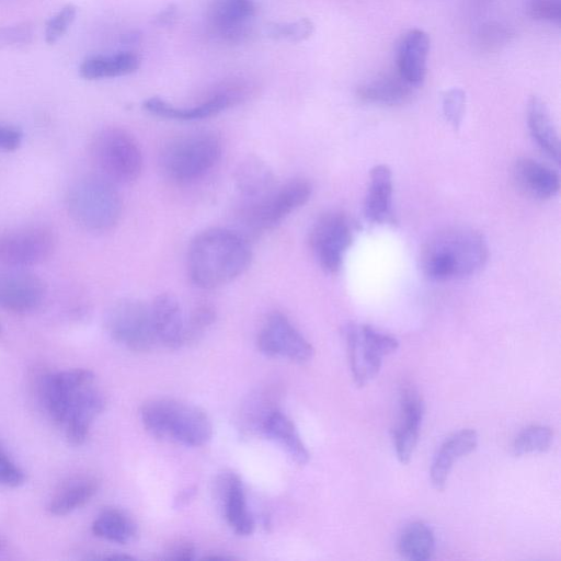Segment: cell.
<instances>
[{"label":"cell","mask_w":561,"mask_h":561,"mask_svg":"<svg viewBox=\"0 0 561 561\" xmlns=\"http://www.w3.org/2000/svg\"><path fill=\"white\" fill-rule=\"evenodd\" d=\"M95 377L83 368L51 373L45 380L42 401L50 419L64 427L68 442L83 444L93 420L104 410L105 399L94 386Z\"/></svg>","instance_id":"1"},{"label":"cell","mask_w":561,"mask_h":561,"mask_svg":"<svg viewBox=\"0 0 561 561\" xmlns=\"http://www.w3.org/2000/svg\"><path fill=\"white\" fill-rule=\"evenodd\" d=\"M251 260V249L244 237L231 229L210 228L196 234L190 243L187 274L199 288H217L239 277Z\"/></svg>","instance_id":"2"},{"label":"cell","mask_w":561,"mask_h":561,"mask_svg":"<svg viewBox=\"0 0 561 561\" xmlns=\"http://www.w3.org/2000/svg\"><path fill=\"white\" fill-rule=\"evenodd\" d=\"M488 257L489 248L483 234L471 228L453 227L425 242L420 266L430 280L448 282L478 273Z\"/></svg>","instance_id":"3"},{"label":"cell","mask_w":561,"mask_h":561,"mask_svg":"<svg viewBox=\"0 0 561 561\" xmlns=\"http://www.w3.org/2000/svg\"><path fill=\"white\" fill-rule=\"evenodd\" d=\"M140 419L154 437L198 447L213 436V424L201 408L174 399H152L142 404Z\"/></svg>","instance_id":"4"},{"label":"cell","mask_w":561,"mask_h":561,"mask_svg":"<svg viewBox=\"0 0 561 561\" xmlns=\"http://www.w3.org/2000/svg\"><path fill=\"white\" fill-rule=\"evenodd\" d=\"M67 209L81 228L104 232L118 222L122 199L114 183L99 174L87 175L71 185L67 195Z\"/></svg>","instance_id":"5"},{"label":"cell","mask_w":561,"mask_h":561,"mask_svg":"<svg viewBox=\"0 0 561 561\" xmlns=\"http://www.w3.org/2000/svg\"><path fill=\"white\" fill-rule=\"evenodd\" d=\"M221 152V141L214 133H190L163 146L160 165L169 179L188 183L209 173L220 160Z\"/></svg>","instance_id":"6"},{"label":"cell","mask_w":561,"mask_h":561,"mask_svg":"<svg viewBox=\"0 0 561 561\" xmlns=\"http://www.w3.org/2000/svg\"><path fill=\"white\" fill-rule=\"evenodd\" d=\"M90 156L99 175L116 184L136 181L142 171V152L136 138L121 127H106L92 138Z\"/></svg>","instance_id":"7"},{"label":"cell","mask_w":561,"mask_h":561,"mask_svg":"<svg viewBox=\"0 0 561 561\" xmlns=\"http://www.w3.org/2000/svg\"><path fill=\"white\" fill-rule=\"evenodd\" d=\"M312 193L305 179H294L277 187L264 199L254 204H240L237 213L242 237H256L275 228L289 214L305 205Z\"/></svg>","instance_id":"8"},{"label":"cell","mask_w":561,"mask_h":561,"mask_svg":"<svg viewBox=\"0 0 561 561\" xmlns=\"http://www.w3.org/2000/svg\"><path fill=\"white\" fill-rule=\"evenodd\" d=\"M343 332L353 380L357 387H364L377 377L383 356L396 352L399 342L369 324L350 322Z\"/></svg>","instance_id":"9"},{"label":"cell","mask_w":561,"mask_h":561,"mask_svg":"<svg viewBox=\"0 0 561 561\" xmlns=\"http://www.w3.org/2000/svg\"><path fill=\"white\" fill-rule=\"evenodd\" d=\"M104 325L115 342L135 352L150 351L158 343L150 306L139 299L114 302L105 313Z\"/></svg>","instance_id":"10"},{"label":"cell","mask_w":561,"mask_h":561,"mask_svg":"<svg viewBox=\"0 0 561 561\" xmlns=\"http://www.w3.org/2000/svg\"><path fill=\"white\" fill-rule=\"evenodd\" d=\"M354 224L342 211H328L312 225L309 243L314 259L327 273H336L352 244Z\"/></svg>","instance_id":"11"},{"label":"cell","mask_w":561,"mask_h":561,"mask_svg":"<svg viewBox=\"0 0 561 561\" xmlns=\"http://www.w3.org/2000/svg\"><path fill=\"white\" fill-rule=\"evenodd\" d=\"M53 230L43 225H30L0 233V265L26 268L46 261L55 249Z\"/></svg>","instance_id":"12"},{"label":"cell","mask_w":561,"mask_h":561,"mask_svg":"<svg viewBox=\"0 0 561 561\" xmlns=\"http://www.w3.org/2000/svg\"><path fill=\"white\" fill-rule=\"evenodd\" d=\"M256 345L265 356H283L299 364L309 362L314 353L308 340L278 311L265 319L257 333Z\"/></svg>","instance_id":"13"},{"label":"cell","mask_w":561,"mask_h":561,"mask_svg":"<svg viewBox=\"0 0 561 561\" xmlns=\"http://www.w3.org/2000/svg\"><path fill=\"white\" fill-rule=\"evenodd\" d=\"M254 0H210L206 10L208 31L228 44L248 41L254 31Z\"/></svg>","instance_id":"14"},{"label":"cell","mask_w":561,"mask_h":561,"mask_svg":"<svg viewBox=\"0 0 561 561\" xmlns=\"http://www.w3.org/2000/svg\"><path fill=\"white\" fill-rule=\"evenodd\" d=\"M46 289L44 280L25 268H0V310L33 312L44 302Z\"/></svg>","instance_id":"15"},{"label":"cell","mask_w":561,"mask_h":561,"mask_svg":"<svg viewBox=\"0 0 561 561\" xmlns=\"http://www.w3.org/2000/svg\"><path fill=\"white\" fill-rule=\"evenodd\" d=\"M237 104L239 102L236 96L222 84L203 102L191 107H178L157 96L147 99L142 106L147 112L159 117L195 121L214 116Z\"/></svg>","instance_id":"16"},{"label":"cell","mask_w":561,"mask_h":561,"mask_svg":"<svg viewBox=\"0 0 561 561\" xmlns=\"http://www.w3.org/2000/svg\"><path fill=\"white\" fill-rule=\"evenodd\" d=\"M400 407L401 420L392 431V438L399 461L407 465L417 444L425 407L419 392L410 387L403 389L400 396Z\"/></svg>","instance_id":"17"},{"label":"cell","mask_w":561,"mask_h":561,"mask_svg":"<svg viewBox=\"0 0 561 561\" xmlns=\"http://www.w3.org/2000/svg\"><path fill=\"white\" fill-rule=\"evenodd\" d=\"M150 309L157 342L172 350L185 344L186 318L178 298L172 294H160Z\"/></svg>","instance_id":"18"},{"label":"cell","mask_w":561,"mask_h":561,"mask_svg":"<svg viewBox=\"0 0 561 561\" xmlns=\"http://www.w3.org/2000/svg\"><path fill=\"white\" fill-rule=\"evenodd\" d=\"M430 46L427 33L420 28L408 31L399 43L397 71L415 89L425 80Z\"/></svg>","instance_id":"19"},{"label":"cell","mask_w":561,"mask_h":561,"mask_svg":"<svg viewBox=\"0 0 561 561\" xmlns=\"http://www.w3.org/2000/svg\"><path fill=\"white\" fill-rule=\"evenodd\" d=\"M234 183L241 198L240 204L257 203L278 185L270 165L253 156L239 163L234 173Z\"/></svg>","instance_id":"20"},{"label":"cell","mask_w":561,"mask_h":561,"mask_svg":"<svg viewBox=\"0 0 561 561\" xmlns=\"http://www.w3.org/2000/svg\"><path fill=\"white\" fill-rule=\"evenodd\" d=\"M513 178L524 193L537 199H549L556 196L560 188L559 174L531 158H519L514 163Z\"/></svg>","instance_id":"21"},{"label":"cell","mask_w":561,"mask_h":561,"mask_svg":"<svg viewBox=\"0 0 561 561\" xmlns=\"http://www.w3.org/2000/svg\"><path fill=\"white\" fill-rule=\"evenodd\" d=\"M393 179L387 164H376L369 172V184L364 201V214L374 224L390 222L392 213Z\"/></svg>","instance_id":"22"},{"label":"cell","mask_w":561,"mask_h":561,"mask_svg":"<svg viewBox=\"0 0 561 561\" xmlns=\"http://www.w3.org/2000/svg\"><path fill=\"white\" fill-rule=\"evenodd\" d=\"M478 445V434L474 430H460L440 445L431 467V482L437 491L446 486L454 462L472 453Z\"/></svg>","instance_id":"23"},{"label":"cell","mask_w":561,"mask_h":561,"mask_svg":"<svg viewBox=\"0 0 561 561\" xmlns=\"http://www.w3.org/2000/svg\"><path fill=\"white\" fill-rule=\"evenodd\" d=\"M219 494L229 526L240 536L251 535L254 530V519L249 511L240 478L232 472L221 476Z\"/></svg>","instance_id":"24"},{"label":"cell","mask_w":561,"mask_h":561,"mask_svg":"<svg viewBox=\"0 0 561 561\" xmlns=\"http://www.w3.org/2000/svg\"><path fill=\"white\" fill-rule=\"evenodd\" d=\"M262 433L280 445L298 465H306L310 454L293 421L279 409L273 408L260 423Z\"/></svg>","instance_id":"25"},{"label":"cell","mask_w":561,"mask_h":561,"mask_svg":"<svg viewBox=\"0 0 561 561\" xmlns=\"http://www.w3.org/2000/svg\"><path fill=\"white\" fill-rule=\"evenodd\" d=\"M415 88L407 82L397 71L371 79L357 89V96L370 104L397 106L407 103Z\"/></svg>","instance_id":"26"},{"label":"cell","mask_w":561,"mask_h":561,"mask_svg":"<svg viewBox=\"0 0 561 561\" xmlns=\"http://www.w3.org/2000/svg\"><path fill=\"white\" fill-rule=\"evenodd\" d=\"M140 64V56L133 51L92 55L82 60L79 75L85 80L116 78L134 73Z\"/></svg>","instance_id":"27"},{"label":"cell","mask_w":561,"mask_h":561,"mask_svg":"<svg viewBox=\"0 0 561 561\" xmlns=\"http://www.w3.org/2000/svg\"><path fill=\"white\" fill-rule=\"evenodd\" d=\"M527 124L531 138L547 157L560 162V140L549 108L542 99L531 96L527 105Z\"/></svg>","instance_id":"28"},{"label":"cell","mask_w":561,"mask_h":561,"mask_svg":"<svg viewBox=\"0 0 561 561\" xmlns=\"http://www.w3.org/2000/svg\"><path fill=\"white\" fill-rule=\"evenodd\" d=\"M98 481L91 477H79L64 483L53 495L48 511L55 516H65L87 504L96 493Z\"/></svg>","instance_id":"29"},{"label":"cell","mask_w":561,"mask_h":561,"mask_svg":"<svg viewBox=\"0 0 561 561\" xmlns=\"http://www.w3.org/2000/svg\"><path fill=\"white\" fill-rule=\"evenodd\" d=\"M92 531L102 539L125 545L137 535L136 523L118 508H105L94 519Z\"/></svg>","instance_id":"30"},{"label":"cell","mask_w":561,"mask_h":561,"mask_svg":"<svg viewBox=\"0 0 561 561\" xmlns=\"http://www.w3.org/2000/svg\"><path fill=\"white\" fill-rule=\"evenodd\" d=\"M435 538L432 529L423 522H412L401 531L398 539L400 554L412 561H424L432 557Z\"/></svg>","instance_id":"31"},{"label":"cell","mask_w":561,"mask_h":561,"mask_svg":"<svg viewBox=\"0 0 561 561\" xmlns=\"http://www.w3.org/2000/svg\"><path fill=\"white\" fill-rule=\"evenodd\" d=\"M553 443V431L546 425H530L523 428L515 437L512 451L515 456L543 453Z\"/></svg>","instance_id":"32"},{"label":"cell","mask_w":561,"mask_h":561,"mask_svg":"<svg viewBox=\"0 0 561 561\" xmlns=\"http://www.w3.org/2000/svg\"><path fill=\"white\" fill-rule=\"evenodd\" d=\"M216 319V311L209 304L195 306L186 318L185 343L197 341Z\"/></svg>","instance_id":"33"},{"label":"cell","mask_w":561,"mask_h":561,"mask_svg":"<svg viewBox=\"0 0 561 561\" xmlns=\"http://www.w3.org/2000/svg\"><path fill=\"white\" fill-rule=\"evenodd\" d=\"M314 31V25L308 18H301L294 22L273 23L268 26V34L275 39H286L299 43L308 39Z\"/></svg>","instance_id":"34"},{"label":"cell","mask_w":561,"mask_h":561,"mask_svg":"<svg viewBox=\"0 0 561 561\" xmlns=\"http://www.w3.org/2000/svg\"><path fill=\"white\" fill-rule=\"evenodd\" d=\"M77 16V7L67 3L51 15L45 25V41L53 45L57 43L72 25Z\"/></svg>","instance_id":"35"},{"label":"cell","mask_w":561,"mask_h":561,"mask_svg":"<svg viewBox=\"0 0 561 561\" xmlns=\"http://www.w3.org/2000/svg\"><path fill=\"white\" fill-rule=\"evenodd\" d=\"M443 114L446 121L457 129L462 123L466 111V93L460 88H451L443 95Z\"/></svg>","instance_id":"36"},{"label":"cell","mask_w":561,"mask_h":561,"mask_svg":"<svg viewBox=\"0 0 561 561\" xmlns=\"http://www.w3.org/2000/svg\"><path fill=\"white\" fill-rule=\"evenodd\" d=\"M34 26L30 22H20L0 26V48L30 44L34 38Z\"/></svg>","instance_id":"37"},{"label":"cell","mask_w":561,"mask_h":561,"mask_svg":"<svg viewBox=\"0 0 561 561\" xmlns=\"http://www.w3.org/2000/svg\"><path fill=\"white\" fill-rule=\"evenodd\" d=\"M529 16L536 21L559 25L561 21V0H526Z\"/></svg>","instance_id":"38"},{"label":"cell","mask_w":561,"mask_h":561,"mask_svg":"<svg viewBox=\"0 0 561 561\" xmlns=\"http://www.w3.org/2000/svg\"><path fill=\"white\" fill-rule=\"evenodd\" d=\"M24 482V471L9 458L0 446V485L18 488Z\"/></svg>","instance_id":"39"},{"label":"cell","mask_w":561,"mask_h":561,"mask_svg":"<svg viewBox=\"0 0 561 561\" xmlns=\"http://www.w3.org/2000/svg\"><path fill=\"white\" fill-rule=\"evenodd\" d=\"M196 554V548L194 543L188 540H178L171 543L164 551L163 559L176 560V561H188L193 560Z\"/></svg>","instance_id":"40"},{"label":"cell","mask_w":561,"mask_h":561,"mask_svg":"<svg viewBox=\"0 0 561 561\" xmlns=\"http://www.w3.org/2000/svg\"><path fill=\"white\" fill-rule=\"evenodd\" d=\"M23 135L14 126L0 123V150L14 151L22 142Z\"/></svg>","instance_id":"41"},{"label":"cell","mask_w":561,"mask_h":561,"mask_svg":"<svg viewBox=\"0 0 561 561\" xmlns=\"http://www.w3.org/2000/svg\"><path fill=\"white\" fill-rule=\"evenodd\" d=\"M176 7L171 3L163 8L159 13L154 16V23L159 26H170L174 23L176 19Z\"/></svg>","instance_id":"42"},{"label":"cell","mask_w":561,"mask_h":561,"mask_svg":"<svg viewBox=\"0 0 561 561\" xmlns=\"http://www.w3.org/2000/svg\"><path fill=\"white\" fill-rule=\"evenodd\" d=\"M196 489L194 486L185 488L174 499V507L181 508L186 506L195 496Z\"/></svg>","instance_id":"43"},{"label":"cell","mask_w":561,"mask_h":561,"mask_svg":"<svg viewBox=\"0 0 561 561\" xmlns=\"http://www.w3.org/2000/svg\"><path fill=\"white\" fill-rule=\"evenodd\" d=\"M5 541L0 537V552L4 549Z\"/></svg>","instance_id":"44"},{"label":"cell","mask_w":561,"mask_h":561,"mask_svg":"<svg viewBox=\"0 0 561 561\" xmlns=\"http://www.w3.org/2000/svg\"><path fill=\"white\" fill-rule=\"evenodd\" d=\"M1 333H2V327H1V324H0V335H1Z\"/></svg>","instance_id":"45"}]
</instances>
